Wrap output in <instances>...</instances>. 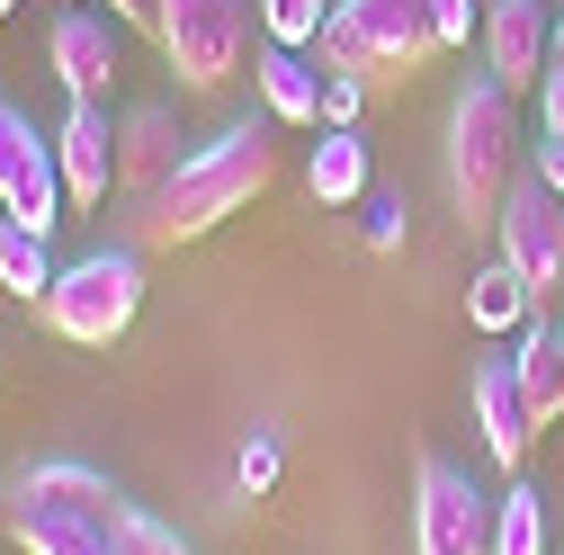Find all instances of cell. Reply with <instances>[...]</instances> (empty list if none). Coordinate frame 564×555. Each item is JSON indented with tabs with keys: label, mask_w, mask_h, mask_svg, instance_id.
<instances>
[{
	"label": "cell",
	"mask_w": 564,
	"mask_h": 555,
	"mask_svg": "<svg viewBox=\"0 0 564 555\" xmlns=\"http://www.w3.org/2000/svg\"><path fill=\"white\" fill-rule=\"evenodd\" d=\"M0 537L19 555H197L171 520L82 457H36L0 483Z\"/></svg>",
	"instance_id": "6da1fadb"
},
{
	"label": "cell",
	"mask_w": 564,
	"mask_h": 555,
	"mask_svg": "<svg viewBox=\"0 0 564 555\" xmlns=\"http://www.w3.org/2000/svg\"><path fill=\"white\" fill-rule=\"evenodd\" d=\"M278 179V144H269V126H225V134H206V144H188L180 179L153 197V206H117V242L134 251H180L197 233H216L225 216H242V206Z\"/></svg>",
	"instance_id": "7a4b0ae2"
},
{
	"label": "cell",
	"mask_w": 564,
	"mask_h": 555,
	"mask_svg": "<svg viewBox=\"0 0 564 555\" xmlns=\"http://www.w3.org/2000/svg\"><path fill=\"white\" fill-rule=\"evenodd\" d=\"M511 179H520V99L492 73H475L457 90V108H448V197H457V225L492 233Z\"/></svg>",
	"instance_id": "3957f363"
},
{
	"label": "cell",
	"mask_w": 564,
	"mask_h": 555,
	"mask_svg": "<svg viewBox=\"0 0 564 555\" xmlns=\"http://www.w3.org/2000/svg\"><path fill=\"white\" fill-rule=\"evenodd\" d=\"M314 54H323V73H349L368 90H403L421 63L440 54L431 0H332Z\"/></svg>",
	"instance_id": "277c9868"
},
{
	"label": "cell",
	"mask_w": 564,
	"mask_h": 555,
	"mask_svg": "<svg viewBox=\"0 0 564 555\" xmlns=\"http://www.w3.org/2000/svg\"><path fill=\"white\" fill-rule=\"evenodd\" d=\"M45 331L73 340V350H108V340H126V323L144 314V251L134 242H99L82 260H63V278L45 287Z\"/></svg>",
	"instance_id": "5b68a950"
},
{
	"label": "cell",
	"mask_w": 564,
	"mask_h": 555,
	"mask_svg": "<svg viewBox=\"0 0 564 555\" xmlns=\"http://www.w3.org/2000/svg\"><path fill=\"white\" fill-rule=\"evenodd\" d=\"M251 36H260V0H162V54L188 99L225 90L242 63H251Z\"/></svg>",
	"instance_id": "8992f818"
},
{
	"label": "cell",
	"mask_w": 564,
	"mask_h": 555,
	"mask_svg": "<svg viewBox=\"0 0 564 555\" xmlns=\"http://www.w3.org/2000/svg\"><path fill=\"white\" fill-rule=\"evenodd\" d=\"M492 511H502V493H484L466 466L421 457V475H412V555H492Z\"/></svg>",
	"instance_id": "52a82bcc"
},
{
	"label": "cell",
	"mask_w": 564,
	"mask_h": 555,
	"mask_svg": "<svg viewBox=\"0 0 564 555\" xmlns=\"http://www.w3.org/2000/svg\"><path fill=\"white\" fill-rule=\"evenodd\" d=\"M63 171H54V134H36V117L19 99H0V216H19L28 233L63 225Z\"/></svg>",
	"instance_id": "ba28073f"
},
{
	"label": "cell",
	"mask_w": 564,
	"mask_h": 555,
	"mask_svg": "<svg viewBox=\"0 0 564 555\" xmlns=\"http://www.w3.org/2000/svg\"><path fill=\"white\" fill-rule=\"evenodd\" d=\"M502 260L538 287V305H546V287H564V197L538 179V171H520L511 179V197H502Z\"/></svg>",
	"instance_id": "9c48e42d"
},
{
	"label": "cell",
	"mask_w": 564,
	"mask_h": 555,
	"mask_svg": "<svg viewBox=\"0 0 564 555\" xmlns=\"http://www.w3.org/2000/svg\"><path fill=\"white\" fill-rule=\"evenodd\" d=\"M180 117L162 99H134L117 108V206H153L171 179H180Z\"/></svg>",
	"instance_id": "30bf717a"
},
{
	"label": "cell",
	"mask_w": 564,
	"mask_h": 555,
	"mask_svg": "<svg viewBox=\"0 0 564 555\" xmlns=\"http://www.w3.org/2000/svg\"><path fill=\"white\" fill-rule=\"evenodd\" d=\"M546 63H555V10L546 0H484V73L520 99V90L546 81Z\"/></svg>",
	"instance_id": "8fae6325"
},
{
	"label": "cell",
	"mask_w": 564,
	"mask_h": 555,
	"mask_svg": "<svg viewBox=\"0 0 564 555\" xmlns=\"http://www.w3.org/2000/svg\"><path fill=\"white\" fill-rule=\"evenodd\" d=\"M45 63H54L63 99L108 108V90H117V19H108V10H63V19L45 28Z\"/></svg>",
	"instance_id": "7c38bea8"
},
{
	"label": "cell",
	"mask_w": 564,
	"mask_h": 555,
	"mask_svg": "<svg viewBox=\"0 0 564 555\" xmlns=\"http://www.w3.org/2000/svg\"><path fill=\"white\" fill-rule=\"evenodd\" d=\"M466 403H475V431H484V457L492 466H529L538 448V422H529V394H520V368L511 359H475L466 368Z\"/></svg>",
	"instance_id": "4fadbf2b"
},
{
	"label": "cell",
	"mask_w": 564,
	"mask_h": 555,
	"mask_svg": "<svg viewBox=\"0 0 564 555\" xmlns=\"http://www.w3.org/2000/svg\"><path fill=\"white\" fill-rule=\"evenodd\" d=\"M54 171H63V197L73 206H108L117 197V117L73 99L63 126H54Z\"/></svg>",
	"instance_id": "5bb4252c"
},
{
	"label": "cell",
	"mask_w": 564,
	"mask_h": 555,
	"mask_svg": "<svg viewBox=\"0 0 564 555\" xmlns=\"http://www.w3.org/2000/svg\"><path fill=\"white\" fill-rule=\"evenodd\" d=\"M251 81H260V108L278 126H323V63L296 54V45H260L251 54Z\"/></svg>",
	"instance_id": "9a60e30c"
},
{
	"label": "cell",
	"mask_w": 564,
	"mask_h": 555,
	"mask_svg": "<svg viewBox=\"0 0 564 555\" xmlns=\"http://www.w3.org/2000/svg\"><path fill=\"white\" fill-rule=\"evenodd\" d=\"M511 368H520V394H529V422H538V439H546V431L564 422V331H555L546 314H529Z\"/></svg>",
	"instance_id": "2e32d148"
},
{
	"label": "cell",
	"mask_w": 564,
	"mask_h": 555,
	"mask_svg": "<svg viewBox=\"0 0 564 555\" xmlns=\"http://www.w3.org/2000/svg\"><path fill=\"white\" fill-rule=\"evenodd\" d=\"M305 188H314V206H359L368 197V134L359 126H323V144L305 162Z\"/></svg>",
	"instance_id": "e0dca14e"
},
{
	"label": "cell",
	"mask_w": 564,
	"mask_h": 555,
	"mask_svg": "<svg viewBox=\"0 0 564 555\" xmlns=\"http://www.w3.org/2000/svg\"><path fill=\"white\" fill-rule=\"evenodd\" d=\"M529 314H538V287H529L511 260H492V269L466 278V323H475V331L502 340V331H529Z\"/></svg>",
	"instance_id": "ac0fdd59"
},
{
	"label": "cell",
	"mask_w": 564,
	"mask_h": 555,
	"mask_svg": "<svg viewBox=\"0 0 564 555\" xmlns=\"http://www.w3.org/2000/svg\"><path fill=\"white\" fill-rule=\"evenodd\" d=\"M54 251H45V233H28L19 216H0V287L10 296H28V305H45V287H54Z\"/></svg>",
	"instance_id": "d6986e66"
},
{
	"label": "cell",
	"mask_w": 564,
	"mask_h": 555,
	"mask_svg": "<svg viewBox=\"0 0 564 555\" xmlns=\"http://www.w3.org/2000/svg\"><path fill=\"white\" fill-rule=\"evenodd\" d=\"M555 529H546V493L538 483H511L502 511H492V555H546Z\"/></svg>",
	"instance_id": "ffe728a7"
},
{
	"label": "cell",
	"mask_w": 564,
	"mask_h": 555,
	"mask_svg": "<svg viewBox=\"0 0 564 555\" xmlns=\"http://www.w3.org/2000/svg\"><path fill=\"white\" fill-rule=\"evenodd\" d=\"M323 19H332L323 0H260V45H296L305 54L323 36Z\"/></svg>",
	"instance_id": "44dd1931"
},
{
	"label": "cell",
	"mask_w": 564,
	"mask_h": 555,
	"mask_svg": "<svg viewBox=\"0 0 564 555\" xmlns=\"http://www.w3.org/2000/svg\"><path fill=\"white\" fill-rule=\"evenodd\" d=\"M269 483H278V431H251V439H242V457H234V493H242V502H260Z\"/></svg>",
	"instance_id": "7402d4cb"
},
{
	"label": "cell",
	"mask_w": 564,
	"mask_h": 555,
	"mask_svg": "<svg viewBox=\"0 0 564 555\" xmlns=\"http://www.w3.org/2000/svg\"><path fill=\"white\" fill-rule=\"evenodd\" d=\"M377 90L368 81H349V73H323V126H359V108H368Z\"/></svg>",
	"instance_id": "603a6c76"
},
{
	"label": "cell",
	"mask_w": 564,
	"mask_h": 555,
	"mask_svg": "<svg viewBox=\"0 0 564 555\" xmlns=\"http://www.w3.org/2000/svg\"><path fill=\"white\" fill-rule=\"evenodd\" d=\"M431 28H440V54H457L466 36H484V10L475 0H431Z\"/></svg>",
	"instance_id": "cb8c5ba5"
},
{
	"label": "cell",
	"mask_w": 564,
	"mask_h": 555,
	"mask_svg": "<svg viewBox=\"0 0 564 555\" xmlns=\"http://www.w3.org/2000/svg\"><path fill=\"white\" fill-rule=\"evenodd\" d=\"M359 233H368V251H403V197H368Z\"/></svg>",
	"instance_id": "d4e9b609"
},
{
	"label": "cell",
	"mask_w": 564,
	"mask_h": 555,
	"mask_svg": "<svg viewBox=\"0 0 564 555\" xmlns=\"http://www.w3.org/2000/svg\"><path fill=\"white\" fill-rule=\"evenodd\" d=\"M538 134H564V54L546 63V81H538Z\"/></svg>",
	"instance_id": "484cf974"
},
{
	"label": "cell",
	"mask_w": 564,
	"mask_h": 555,
	"mask_svg": "<svg viewBox=\"0 0 564 555\" xmlns=\"http://www.w3.org/2000/svg\"><path fill=\"white\" fill-rule=\"evenodd\" d=\"M108 19H117V28H144V36H162V0H108Z\"/></svg>",
	"instance_id": "4316f807"
},
{
	"label": "cell",
	"mask_w": 564,
	"mask_h": 555,
	"mask_svg": "<svg viewBox=\"0 0 564 555\" xmlns=\"http://www.w3.org/2000/svg\"><path fill=\"white\" fill-rule=\"evenodd\" d=\"M529 171H538V179L564 197V134H538V162H529Z\"/></svg>",
	"instance_id": "83f0119b"
},
{
	"label": "cell",
	"mask_w": 564,
	"mask_h": 555,
	"mask_svg": "<svg viewBox=\"0 0 564 555\" xmlns=\"http://www.w3.org/2000/svg\"><path fill=\"white\" fill-rule=\"evenodd\" d=\"M555 54H564V0H555Z\"/></svg>",
	"instance_id": "f1b7e54d"
},
{
	"label": "cell",
	"mask_w": 564,
	"mask_h": 555,
	"mask_svg": "<svg viewBox=\"0 0 564 555\" xmlns=\"http://www.w3.org/2000/svg\"><path fill=\"white\" fill-rule=\"evenodd\" d=\"M0 10H19V0H0Z\"/></svg>",
	"instance_id": "f546056e"
},
{
	"label": "cell",
	"mask_w": 564,
	"mask_h": 555,
	"mask_svg": "<svg viewBox=\"0 0 564 555\" xmlns=\"http://www.w3.org/2000/svg\"><path fill=\"white\" fill-rule=\"evenodd\" d=\"M555 331H564V323H555Z\"/></svg>",
	"instance_id": "4dcf8cb0"
}]
</instances>
